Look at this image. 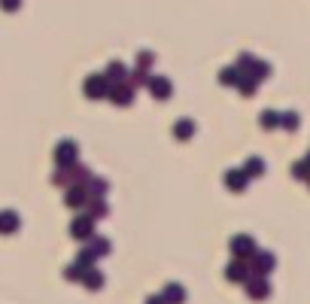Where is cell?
Returning <instances> with one entry per match:
<instances>
[{
    "mask_svg": "<svg viewBox=\"0 0 310 304\" xmlns=\"http://www.w3.org/2000/svg\"><path fill=\"white\" fill-rule=\"evenodd\" d=\"M295 119H298L295 113H286V116H283V125H286V128H295V125H298Z\"/></svg>",
    "mask_w": 310,
    "mask_h": 304,
    "instance_id": "cell-1",
    "label": "cell"
},
{
    "mask_svg": "<svg viewBox=\"0 0 310 304\" xmlns=\"http://www.w3.org/2000/svg\"><path fill=\"white\" fill-rule=\"evenodd\" d=\"M262 119H265V125H268V128H271V125H274V122H277V116H274V113H265V116H262Z\"/></svg>",
    "mask_w": 310,
    "mask_h": 304,
    "instance_id": "cell-2",
    "label": "cell"
}]
</instances>
